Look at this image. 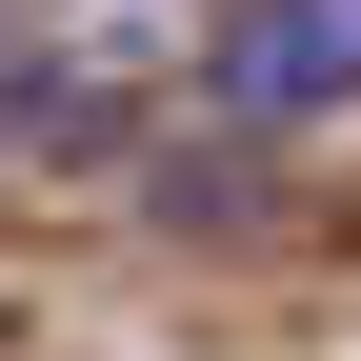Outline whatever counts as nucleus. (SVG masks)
Returning a JSON list of instances; mask_svg holds the SVG:
<instances>
[{"mask_svg":"<svg viewBox=\"0 0 361 361\" xmlns=\"http://www.w3.org/2000/svg\"><path fill=\"white\" fill-rule=\"evenodd\" d=\"M201 80H221V121H341L361 101V0H241V20L201 40Z\"/></svg>","mask_w":361,"mask_h":361,"instance_id":"obj_1","label":"nucleus"}]
</instances>
